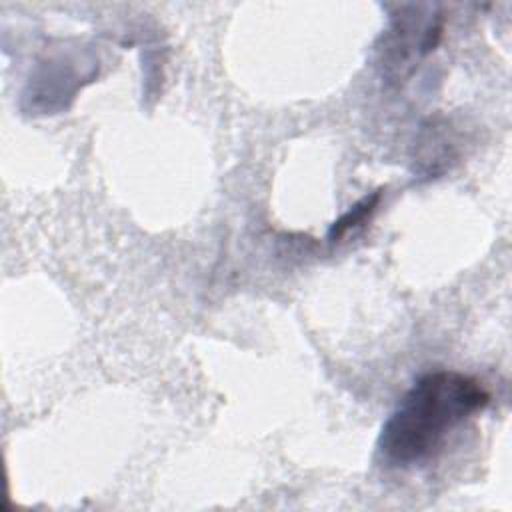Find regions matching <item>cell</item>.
Listing matches in <instances>:
<instances>
[{"mask_svg": "<svg viewBox=\"0 0 512 512\" xmlns=\"http://www.w3.org/2000/svg\"><path fill=\"white\" fill-rule=\"evenodd\" d=\"M488 402L490 392L474 376L458 370L422 374L382 424L376 452L388 466L420 464L456 426L484 410Z\"/></svg>", "mask_w": 512, "mask_h": 512, "instance_id": "1", "label": "cell"}, {"mask_svg": "<svg viewBox=\"0 0 512 512\" xmlns=\"http://www.w3.org/2000/svg\"><path fill=\"white\" fill-rule=\"evenodd\" d=\"M442 36L440 14L394 16L390 38L384 48V66H392L394 74L402 78V68L432 52Z\"/></svg>", "mask_w": 512, "mask_h": 512, "instance_id": "2", "label": "cell"}, {"mask_svg": "<svg viewBox=\"0 0 512 512\" xmlns=\"http://www.w3.org/2000/svg\"><path fill=\"white\" fill-rule=\"evenodd\" d=\"M380 198H382V190H374V192L366 194L362 200H358L354 206H350V208L330 226L328 238H330L332 242H336V240H340L346 232H350L352 228L360 226V224L376 210Z\"/></svg>", "mask_w": 512, "mask_h": 512, "instance_id": "3", "label": "cell"}]
</instances>
